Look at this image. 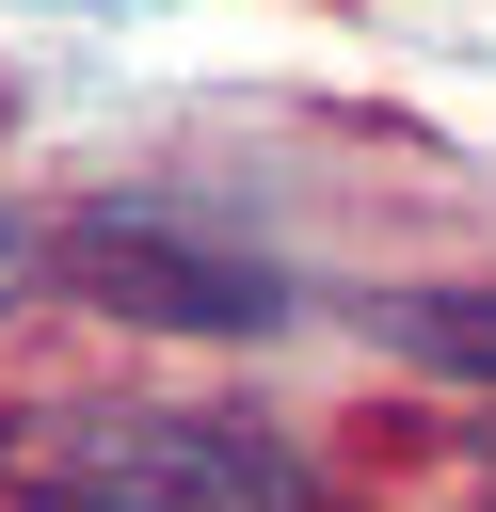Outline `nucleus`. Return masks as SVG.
Returning <instances> with one entry per match:
<instances>
[{"instance_id":"obj_1","label":"nucleus","mask_w":496,"mask_h":512,"mask_svg":"<svg viewBox=\"0 0 496 512\" xmlns=\"http://www.w3.org/2000/svg\"><path fill=\"white\" fill-rule=\"evenodd\" d=\"M0 512H320V464L208 400H0Z\"/></svg>"},{"instance_id":"obj_2","label":"nucleus","mask_w":496,"mask_h":512,"mask_svg":"<svg viewBox=\"0 0 496 512\" xmlns=\"http://www.w3.org/2000/svg\"><path fill=\"white\" fill-rule=\"evenodd\" d=\"M64 288L112 304V320H144V336H272L288 320L272 256H224V240H192L160 208H80L64 224Z\"/></svg>"},{"instance_id":"obj_3","label":"nucleus","mask_w":496,"mask_h":512,"mask_svg":"<svg viewBox=\"0 0 496 512\" xmlns=\"http://www.w3.org/2000/svg\"><path fill=\"white\" fill-rule=\"evenodd\" d=\"M352 320L384 352H416L432 384H496V288H368Z\"/></svg>"},{"instance_id":"obj_4","label":"nucleus","mask_w":496,"mask_h":512,"mask_svg":"<svg viewBox=\"0 0 496 512\" xmlns=\"http://www.w3.org/2000/svg\"><path fill=\"white\" fill-rule=\"evenodd\" d=\"M64 272V224H32V208H0V304H32Z\"/></svg>"},{"instance_id":"obj_5","label":"nucleus","mask_w":496,"mask_h":512,"mask_svg":"<svg viewBox=\"0 0 496 512\" xmlns=\"http://www.w3.org/2000/svg\"><path fill=\"white\" fill-rule=\"evenodd\" d=\"M0 128H16V80H0Z\"/></svg>"}]
</instances>
